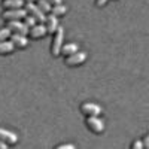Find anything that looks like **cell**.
I'll return each mask as SVG.
<instances>
[{"instance_id":"6da1fadb","label":"cell","mask_w":149,"mask_h":149,"mask_svg":"<svg viewBox=\"0 0 149 149\" xmlns=\"http://www.w3.org/2000/svg\"><path fill=\"white\" fill-rule=\"evenodd\" d=\"M64 43V29L58 27L57 31L52 34V43H51V54L54 57H58L61 52V46Z\"/></svg>"},{"instance_id":"7a4b0ae2","label":"cell","mask_w":149,"mask_h":149,"mask_svg":"<svg viewBox=\"0 0 149 149\" xmlns=\"http://www.w3.org/2000/svg\"><path fill=\"white\" fill-rule=\"evenodd\" d=\"M85 124L88 127V130L95 133V134H100L104 131V121L100 116H86Z\"/></svg>"},{"instance_id":"3957f363","label":"cell","mask_w":149,"mask_h":149,"mask_svg":"<svg viewBox=\"0 0 149 149\" xmlns=\"http://www.w3.org/2000/svg\"><path fill=\"white\" fill-rule=\"evenodd\" d=\"M27 17V10L24 8L19 9H5V12L2 14V18L5 21H21V18Z\"/></svg>"},{"instance_id":"277c9868","label":"cell","mask_w":149,"mask_h":149,"mask_svg":"<svg viewBox=\"0 0 149 149\" xmlns=\"http://www.w3.org/2000/svg\"><path fill=\"white\" fill-rule=\"evenodd\" d=\"M102 112H103L102 106H98L97 103L85 102L81 104V113H84L85 116H100Z\"/></svg>"},{"instance_id":"5b68a950","label":"cell","mask_w":149,"mask_h":149,"mask_svg":"<svg viewBox=\"0 0 149 149\" xmlns=\"http://www.w3.org/2000/svg\"><path fill=\"white\" fill-rule=\"evenodd\" d=\"M24 9H26L27 14L31 15L36 21H39V24H45L46 14H43V12L36 6V3H24Z\"/></svg>"},{"instance_id":"8992f818","label":"cell","mask_w":149,"mask_h":149,"mask_svg":"<svg viewBox=\"0 0 149 149\" xmlns=\"http://www.w3.org/2000/svg\"><path fill=\"white\" fill-rule=\"evenodd\" d=\"M6 27L10 30V33H18V34H29V27L22 21H6Z\"/></svg>"},{"instance_id":"52a82bcc","label":"cell","mask_w":149,"mask_h":149,"mask_svg":"<svg viewBox=\"0 0 149 149\" xmlns=\"http://www.w3.org/2000/svg\"><path fill=\"white\" fill-rule=\"evenodd\" d=\"M85 60H86V52H85V51H78V52H74V54L66 57L64 63H66L67 66H70V67H74V66L82 64Z\"/></svg>"},{"instance_id":"ba28073f","label":"cell","mask_w":149,"mask_h":149,"mask_svg":"<svg viewBox=\"0 0 149 149\" xmlns=\"http://www.w3.org/2000/svg\"><path fill=\"white\" fill-rule=\"evenodd\" d=\"M0 142L6 143L8 146L15 145V143L18 142V136H17L14 131H9V130H6V128L0 127Z\"/></svg>"},{"instance_id":"9c48e42d","label":"cell","mask_w":149,"mask_h":149,"mask_svg":"<svg viewBox=\"0 0 149 149\" xmlns=\"http://www.w3.org/2000/svg\"><path fill=\"white\" fill-rule=\"evenodd\" d=\"M60 27V24H58V18L54 17V15H46V21H45V29H46V34H54L57 31V29Z\"/></svg>"},{"instance_id":"30bf717a","label":"cell","mask_w":149,"mask_h":149,"mask_svg":"<svg viewBox=\"0 0 149 149\" xmlns=\"http://www.w3.org/2000/svg\"><path fill=\"white\" fill-rule=\"evenodd\" d=\"M9 40L14 43L15 46L18 48H27L29 46V39H27V36H24V34H18V33H12L10 37H9Z\"/></svg>"},{"instance_id":"8fae6325","label":"cell","mask_w":149,"mask_h":149,"mask_svg":"<svg viewBox=\"0 0 149 149\" xmlns=\"http://www.w3.org/2000/svg\"><path fill=\"white\" fill-rule=\"evenodd\" d=\"M29 34H30V37H33V39H40V37H43L46 34L45 24H36V26H33L29 30Z\"/></svg>"},{"instance_id":"7c38bea8","label":"cell","mask_w":149,"mask_h":149,"mask_svg":"<svg viewBox=\"0 0 149 149\" xmlns=\"http://www.w3.org/2000/svg\"><path fill=\"white\" fill-rule=\"evenodd\" d=\"M79 51V45L74 43V42H67V43H63V46H61V52L60 54H64L66 57L74 54Z\"/></svg>"},{"instance_id":"4fadbf2b","label":"cell","mask_w":149,"mask_h":149,"mask_svg":"<svg viewBox=\"0 0 149 149\" xmlns=\"http://www.w3.org/2000/svg\"><path fill=\"white\" fill-rule=\"evenodd\" d=\"M2 6L5 9H19L24 8V0H3Z\"/></svg>"},{"instance_id":"5bb4252c","label":"cell","mask_w":149,"mask_h":149,"mask_svg":"<svg viewBox=\"0 0 149 149\" xmlns=\"http://www.w3.org/2000/svg\"><path fill=\"white\" fill-rule=\"evenodd\" d=\"M15 49V45L12 43L9 39L8 40H3L0 42V55H6V54H10L12 51Z\"/></svg>"},{"instance_id":"9a60e30c","label":"cell","mask_w":149,"mask_h":149,"mask_svg":"<svg viewBox=\"0 0 149 149\" xmlns=\"http://www.w3.org/2000/svg\"><path fill=\"white\" fill-rule=\"evenodd\" d=\"M66 12H67V6L63 5V3H60V5H54V6L51 8V12H49V14L58 18V17H61V15H64Z\"/></svg>"},{"instance_id":"2e32d148","label":"cell","mask_w":149,"mask_h":149,"mask_svg":"<svg viewBox=\"0 0 149 149\" xmlns=\"http://www.w3.org/2000/svg\"><path fill=\"white\" fill-rule=\"evenodd\" d=\"M36 6L39 8L43 14H49V12H51V8H52V5L49 3V2H46V0H37Z\"/></svg>"},{"instance_id":"e0dca14e","label":"cell","mask_w":149,"mask_h":149,"mask_svg":"<svg viewBox=\"0 0 149 149\" xmlns=\"http://www.w3.org/2000/svg\"><path fill=\"white\" fill-rule=\"evenodd\" d=\"M10 30L8 27H2L0 29V42H3V40H8L9 37H10Z\"/></svg>"},{"instance_id":"ac0fdd59","label":"cell","mask_w":149,"mask_h":149,"mask_svg":"<svg viewBox=\"0 0 149 149\" xmlns=\"http://www.w3.org/2000/svg\"><path fill=\"white\" fill-rule=\"evenodd\" d=\"M22 22L26 24V26H27L29 29H31L33 26H36V19H34L31 15H29V14H27V17H26V18H24V21H22Z\"/></svg>"},{"instance_id":"d6986e66","label":"cell","mask_w":149,"mask_h":149,"mask_svg":"<svg viewBox=\"0 0 149 149\" xmlns=\"http://www.w3.org/2000/svg\"><path fill=\"white\" fill-rule=\"evenodd\" d=\"M54 149H76V146H74L73 143H61V145L55 146Z\"/></svg>"},{"instance_id":"ffe728a7","label":"cell","mask_w":149,"mask_h":149,"mask_svg":"<svg viewBox=\"0 0 149 149\" xmlns=\"http://www.w3.org/2000/svg\"><path fill=\"white\" fill-rule=\"evenodd\" d=\"M142 142V148L143 149H149V136L146 134L145 137H143V140H140Z\"/></svg>"},{"instance_id":"44dd1931","label":"cell","mask_w":149,"mask_h":149,"mask_svg":"<svg viewBox=\"0 0 149 149\" xmlns=\"http://www.w3.org/2000/svg\"><path fill=\"white\" fill-rule=\"evenodd\" d=\"M131 149H143V148H142V142L137 140V139L133 140V143H131Z\"/></svg>"},{"instance_id":"7402d4cb","label":"cell","mask_w":149,"mask_h":149,"mask_svg":"<svg viewBox=\"0 0 149 149\" xmlns=\"http://www.w3.org/2000/svg\"><path fill=\"white\" fill-rule=\"evenodd\" d=\"M106 3H107V0H95V5H97L98 8H103Z\"/></svg>"},{"instance_id":"603a6c76","label":"cell","mask_w":149,"mask_h":149,"mask_svg":"<svg viewBox=\"0 0 149 149\" xmlns=\"http://www.w3.org/2000/svg\"><path fill=\"white\" fill-rule=\"evenodd\" d=\"M46 2H49L51 5H60V3H61V0H46Z\"/></svg>"},{"instance_id":"cb8c5ba5","label":"cell","mask_w":149,"mask_h":149,"mask_svg":"<svg viewBox=\"0 0 149 149\" xmlns=\"http://www.w3.org/2000/svg\"><path fill=\"white\" fill-rule=\"evenodd\" d=\"M0 149H9V146L6 143H3V142H0Z\"/></svg>"},{"instance_id":"d4e9b609","label":"cell","mask_w":149,"mask_h":149,"mask_svg":"<svg viewBox=\"0 0 149 149\" xmlns=\"http://www.w3.org/2000/svg\"><path fill=\"white\" fill-rule=\"evenodd\" d=\"M34 2H37V0H26V3H34Z\"/></svg>"}]
</instances>
